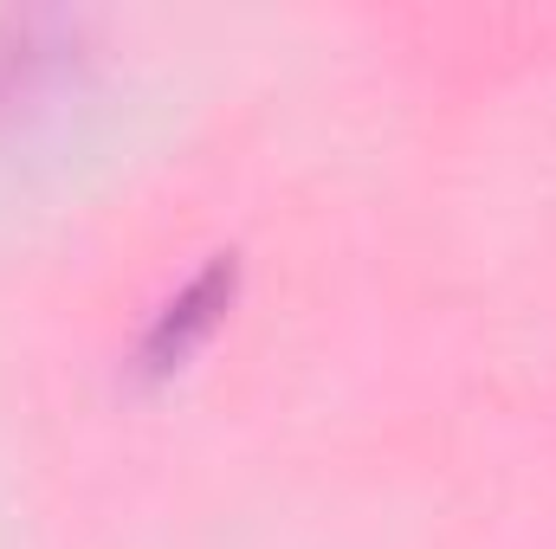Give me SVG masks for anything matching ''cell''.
<instances>
[{"label":"cell","mask_w":556,"mask_h":549,"mask_svg":"<svg viewBox=\"0 0 556 549\" xmlns=\"http://www.w3.org/2000/svg\"><path fill=\"white\" fill-rule=\"evenodd\" d=\"M214 304H220V272H207V278H194L175 304H168V317L155 323V336H149V356H181L207 323H214Z\"/></svg>","instance_id":"cell-1"}]
</instances>
